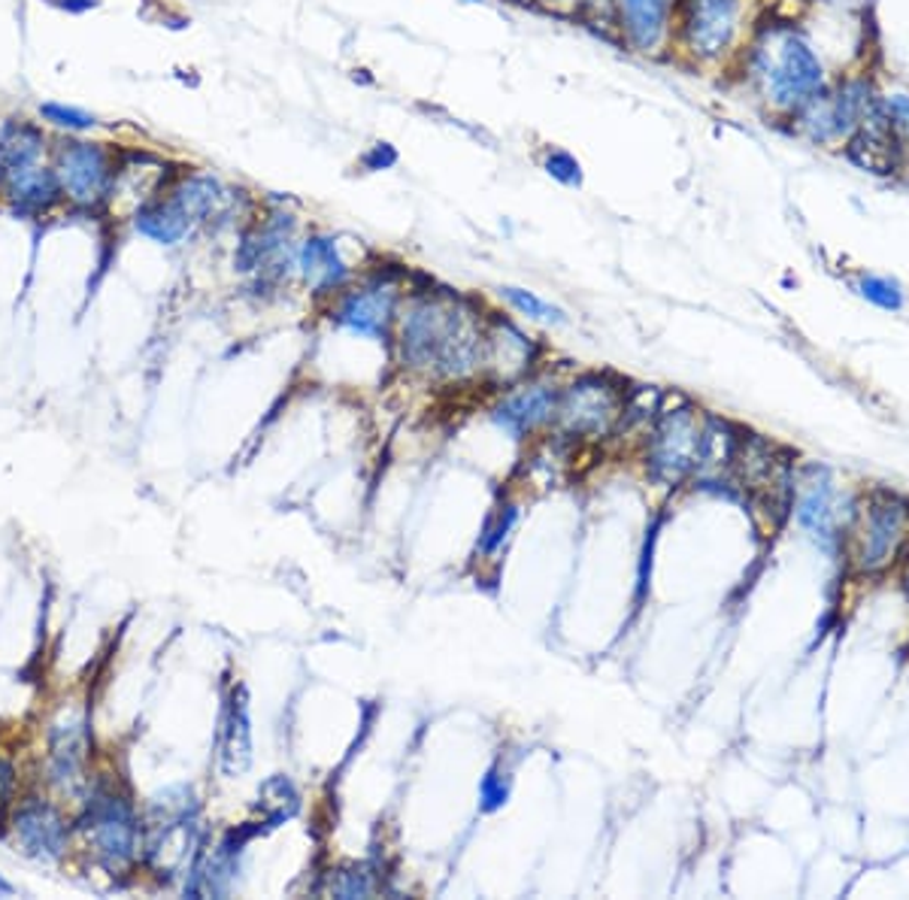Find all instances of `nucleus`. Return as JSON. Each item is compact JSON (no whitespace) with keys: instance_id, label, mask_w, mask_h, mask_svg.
Instances as JSON below:
<instances>
[{"instance_id":"obj_6","label":"nucleus","mask_w":909,"mask_h":900,"mask_svg":"<svg viewBox=\"0 0 909 900\" xmlns=\"http://www.w3.org/2000/svg\"><path fill=\"white\" fill-rule=\"evenodd\" d=\"M401 301V279L394 273H374L370 279H364L358 285H349L337 294L331 318L343 331L364 337V340L386 343L394 322H398Z\"/></svg>"},{"instance_id":"obj_19","label":"nucleus","mask_w":909,"mask_h":900,"mask_svg":"<svg viewBox=\"0 0 909 900\" xmlns=\"http://www.w3.org/2000/svg\"><path fill=\"white\" fill-rule=\"evenodd\" d=\"M252 764V728H249V706L246 694L234 691L222 713L219 728V768L225 776L237 780Z\"/></svg>"},{"instance_id":"obj_32","label":"nucleus","mask_w":909,"mask_h":900,"mask_svg":"<svg viewBox=\"0 0 909 900\" xmlns=\"http://www.w3.org/2000/svg\"><path fill=\"white\" fill-rule=\"evenodd\" d=\"M398 161H401V152H398L394 143H388V140H376V143H370V147L362 152L358 167H362L364 173H386V171H394V167H398Z\"/></svg>"},{"instance_id":"obj_22","label":"nucleus","mask_w":909,"mask_h":900,"mask_svg":"<svg viewBox=\"0 0 909 900\" xmlns=\"http://www.w3.org/2000/svg\"><path fill=\"white\" fill-rule=\"evenodd\" d=\"M43 152V133L25 121H7L0 128V188L13 176L37 167Z\"/></svg>"},{"instance_id":"obj_21","label":"nucleus","mask_w":909,"mask_h":900,"mask_svg":"<svg viewBox=\"0 0 909 900\" xmlns=\"http://www.w3.org/2000/svg\"><path fill=\"white\" fill-rule=\"evenodd\" d=\"M134 227L143 237L158 243V246H176V243H182V239L194 231L191 219L179 210V203H176L167 191L158 195V198H149L146 203L137 210Z\"/></svg>"},{"instance_id":"obj_25","label":"nucleus","mask_w":909,"mask_h":900,"mask_svg":"<svg viewBox=\"0 0 909 900\" xmlns=\"http://www.w3.org/2000/svg\"><path fill=\"white\" fill-rule=\"evenodd\" d=\"M497 294H500V301H507V304L512 306L519 316L531 318V322H546V325H564V322H567L562 306L548 304V301H543L540 294L528 292V289H519V285H500Z\"/></svg>"},{"instance_id":"obj_17","label":"nucleus","mask_w":909,"mask_h":900,"mask_svg":"<svg viewBox=\"0 0 909 900\" xmlns=\"http://www.w3.org/2000/svg\"><path fill=\"white\" fill-rule=\"evenodd\" d=\"M167 195L179 203V210L191 219V225H210L225 219L234 207V191L213 173H182Z\"/></svg>"},{"instance_id":"obj_10","label":"nucleus","mask_w":909,"mask_h":900,"mask_svg":"<svg viewBox=\"0 0 909 900\" xmlns=\"http://www.w3.org/2000/svg\"><path fill=\"white\" fill-rule=\"evenodd\" d=\"M704 437H707V431L697 422L695 410L682 407V410L664 412L652 434V446H649L652 477L661 482H680L688 477L695 467H700Z\"/></svg>"},{"instance_id":"obj_39","label":"nucleus","mask_w":909,"mask_h":900,"mask_svg":"<svg viewBox=\"0 0 909 900\" xmlns=\"http://www.w3.org/2000/svg\"><path fill=\"white\" fill-rule=\"evenodd\" d=\"M458 3H468V7H476V3H485V0H458Z\"/></svg>"},{"instance_id":"obj_20","label":"nucleus","mask_w":909,"mask_h":900,"mask_svg":"<svg viewBox=\"0 0 909 900\" xmlns=\"http://www.w3.org/2000/svg\"><path fill=\"white\" fill-rule=\"evenodd\" d=\"M534 361V343L512 322L495 318L485 331V367H495L504 379L522 376Z\"/></svg>"},{"instance_id":"obj_36","label":"nucleus","mask_w":909,"mask_h":900,"mask_svg":"<svg viewBox=\"0 0 909 900\" xmlns=\"http://www.w3.org/2000/svg\"><path fill=\"white\" fill-rule=\"evenodd\" d=\"M10 776H13V773H10V768H7V764H3V761H0V804H3V797H7V792H10Z\"/></svg>"},{"instance_id":"obj_30","label":"nucleus","mask_w":909,"mask_h":900,"mask_svg":"<svg viewBox=\"0 0 909 900\" xmlns=\"http://www.w3.org/2000/svg\"><path fill=\"white\" fill-rule=\"evenodd\" d=\"M880 106H883L885 119L892 121V128H895L897 140H900V147H904V155H907L909 164V94H880Z\"/></svg>"},{"instance_id":"obj_26","label":"nucleus","mask_w":909,"mask_h":900,"mask_svg":"<svg viewBox=\"0 0 909 900\" xmlns=\"http://www.w3.org/2000/svg\"><path fill=\"white\" fill-rule=\"evenodd\" d=\"M258 800H261L258 807L264 813L270 828L280 825V821L292 819L297 813V792L295 785L285 780V776H273V780L264 782L261 792H258Z\"/></svg>"},{"instance_id":"obj_7","label":"nucleus","mask_w":909,"mask_h":900,"mask_svg":"<svg viewBox=\"0 0 909 900\" xmlns=\"http://www.w3.org/2000/svg\"><path fill=\"white\" fill-rule=\"evenodd\" d=\"M82 831L97 861L107 864L109 870L128 867L137 858V849L143 846V828L137 821L134 807L113 792H97L88 800Z\"/></svg>"},{"instance_id":"obj_8","label":"nucleus","mask_w":909,"mask_h":900,"mask_svg":"<svg viewBox=\"0 0 909 900\" xmlns=\"http://www.w3.org/2000/svg\"><path fill=\"white\" fill-rule=\"evenodd\" d=\"M615 37L642 58H668L676 40L680 0H613Z\"/></svg>"},{"instance_id":"obj_35","label":"nucleus","mask_w":909,"mask_h":900,"mask_svg":"<svg viewBox=\"0 0 909 900\" xmlns=\"http://www.w3.org/2000/svg\"><path fill=\"white\" fill-rule=\"evenodd\" d=\"M528 3L536 7V10H543V13L567 15V19H576L579 7H582V0H528Z\"/></svg>"},{"instance_id":"obj_33","label":"nucleus","mask_w":909,"mask_h":900,"mask_svg":"<svg viewBox=\"0 0 909 900\" xmlns=\"http://www.w3.org/2000/svg\"><path fill=\"white\" fill-rule=\"evenodd\" d=\"M374 879L364 867H355V870H343L337 876V883H331V891L337 898H370L374 895Z\"/></svg>"},{"instance_id":"obj_2","label":"nucleus","mask_w":909,"mask_h":900,"mask_svg":"<svg viewBox=\"0 0 909 900\" xmlns=\"http://www.w3.org/2000/svg\"><path fill=\"white\" fill-rule=\"evenodd\" d=\"M736 67L752 97L782 121H789L810 97L830 85L828 67L816 43L789 22L755 27Z\"/></svg>"},{"instance_id":"obj_40","label":"nucleus","mask_w":909,"mask_h":900,"mask_svg":"<svg viewBox=\"0 0 909 900\" xmlns=\"http://www.w3.org/2000/svg\"><path fill=\"white\" fill-rule=\"evenodd\" d=\"M907 588H909V564H907Z\"/></svg>"},{"instance_id":"obj_9","label":"nucleus","mask_w":909,"mask_h":900,"mask_svg":"<svg viewBox=\"0 0 909 900\" xmlns=\"http://www.w3.org/2000/svg\"><path fill=\"white\" fill-rule=\"evenodd\" d=\"M909 537V510L895 498H876L867 503L855 534V568L861 573H880L892 568Z\"/></svg>"},{"instance_id":"obj_41","label":"nucleus","mask_w":909,"mask_h":900,"mask_svg":"<svg viewBox=\"0 0 909 900\" xmlns=\"http://www.w3.org/2000/svg\"><path fill=\"white\" fill-rule=\"evenodd\" d=\"M509 3H519V0H509Z\"/></svg>"},{"instance_id":"obj_5","label":"nucleus","mask_w":909,"mask_h":900,"mask_svg":"<svg viewBox=\"0 0 909 900\" xmlns=\"http://www.w3.org/2000/svg\"><path fill=\"white\" fill-rule=\"evenodd\" d=\"M297 219L288 210H270L240 237L234 267L258 285H280L297 273Z\"/></svg>"},{"instance_id":"obj_29","label":"nucleus","mask_w":909,"mask_h":900,"mask_svg":"<svg viewBox=\"0 0 909 900\" xmlns=\"http://www.w3.org/2000/svg\"><path fill=\"white\" fill-rule=\"evenodd\" d=\"M516 518H519L516 506H509L507 503V506H500L495 516L485 522L480 537V549L485 556H495L497 549L507 543V537L512 534V528H516Z\"/></svg>"},{"instance_id":"obj_12","label":"nucleus","mask_w":909,"mask_h":900,"mask_svg":"<svg viewBox=\"0 0 909 900\" xmlns=\"http://www.w3.org/2000/svg\"><path fill=\"white\" fill-rule=\"evenodd\" d=\"M55 176L61 191L80 207H97L113 188L109 155L97 143H70L58 159Z\"/></svg>"},{"instance_id":"obj_31","label":"nucleus","mask_w":909,"mask_h":900,"mask_svg":"<svg viewBox=\"0 0 909 900\" xmlns=\"http://www.w3.org/2000/svg\"><path fill=\"white\" fill-rule=\"evenodd\" d=\"M509 800V780L507 773L492 768L480 782V809L482 813H495Z\"/></svg>"},{"instance_id":"obj_38","label":"nucleus","mask_w":909,"mask_h":900,"mask_svg":"<svg viewBox=\"0 0 909 900\" xmlns=\"http://www.w3.org/2000/svg\"><path fill=\"white\" fill-rule=\"evenodd\" d=\"M15 888L10 886V883H7V879H3V876H0V898H10V895H13Z\"/></svg>"},{"instance_id":"obj_16","label":"nucleus","mask_w":909,"mask_h":900,"mask_svg":"<svg viewBox=\"0 0 909 900\" xmlns=\"http://www.w3.org/2000/svg\"><path fill=\"white\" fill-rule=\"evenodd\" d=\"M13 834L27 858L43 861V864L58 861L68 849V825L61 819V813L49 804H40V800L19 809Z\"/></svg>"},{"instance_id":"obj_28","label":"nucleus","mask_w":909,"mask_h":900,"mask_svg":"<svg viewBox=\"0 0 909 900\" xmlns=\"http://www.w3.org/2000/svg\"><path fill=\"white\" fill-rule=\"evenodd\" d=\"M858 292H861L864 301L880 306V309L897 313V309L904 306V289H900V282H895L892 277H873V273H867V277L858 279Z\"/></svg>"},{"instance_id":"obj_14","label":"nucleus","mask_w":909,"mask_h":900,"mask_svg":"<svg viewBox=\"0 0 909 900\" xmlns=\"http://www.w3.org/2000/svg\"><path fill=\"white\" fill-rule=\"evenodd\" d=\"M842 149H846V159L852 164H858L861 171L876 173V176H892V173L907 167L904 147H900L895 128H892V121L885 119L880 104L873 106V113L858 125V131L842 143Z\"/></svg>"},{"instance_id":"obj_11","label":"nucleus","mask_w":909,"mask_h":900,"mask_svg":"<svg viewBox=\"0 0 909 900\" xmlns=\"http://www.w3.org/2000/svg\"><path fill=\"white\" fill-rule=\"evenodd\" d=\"M625 410V400L618 395L610 379L603 376H586L574 383L555 407L558 422L564 424V431L579 434V437H603L613 431V424L618 422V416Z\"/></svg>"},{"instance_id":"obj_37","label":"nucleus","mask_w":909,"mask_h":900,"mask_svg":"<svg viewBox=\"0 0 909 900\" xmlns=\"http://www.w3.org/2000/svg\"><path fill=\"white\" fill-rule=\"evenodd\" d=\"M97 0H64V7L73 10V13H82V10H92Z\"/></svg>"},{"instance_id":"obj_34","label":"nucleus","mask_w":909,"mask_h":900,"mask_svg":"<svg viewBox=\"0 0 909 900\" xmlns=\"http://www.w3.org/2000/svg\"><path fill=\"white\" fill-rule=\"evenodd\" d=\"M43 116L61 128H70V131H85V128H94V116L85 113V109H76V106H61V104H46L40 109Z\"/></svg>"},{"instance_id":"obj_23","label":"nucleus","mask_w":909,"mask_h":900,"mask_svg":"<svg viewBox=\"0 0 909 900\" xmlns=\"http://www.w3.org/2000/svg\"><path fill=\"white\" fill-rule=\"evenodd\" d=\"M813 479L801 482V498H798V518L813 537H834V486L825 470H813Z\"/></svg>"},{"instance_id":"obj_24","label":"nucleus","mask_w":909,"mask_h":900,"mask_svg":"<svg viewBox=\"0 0 909 900\" xmlns=\"http://www.w3.org/2000/svg\"><path fill=\"white\" fill-rule=\"evenodd\" d=\"M58 176L52 171H40V167H31V171L19 173L13 176L3 191L7 198L15 200V210L31 212V210H46L55 198H58Z\"/></svg>"},{"instance_id":"obj_3","label":"nucleus","mask_w":909,"mask_h":900,"mask_svg":"<svg viewBox=\"0 0 909 900\" xmlns=\"http://www.w3.org/2000/svg\"><path fill=\"white\" fill-rule=\"evenodd\" d=\"M755 27V0H680L673 52L700 70H722L740 61Z\"/></svg>"},{"instance_id":"obj_18","label":"nucleus","mask_w":909,"mask_h":900,"mask_svg":"<svg viewBox=\"0 0 909 900\" xmlns=\"http://www.w3.org/2000/svg\"><path fill=\"white\" fill-rule=\"evenodd\" d=\"M555 407H558V395L548 385H531V388H522V391L509 395L507 400H500L492 419L509 437H524L543 422L555 419Z\"/></svg>"},{"instance_id":"obj_1","label":"nucleus","mask_w":909,"mask_h":900,"mask_svg":"<svg viewBox=\"0 0 909 900\" xmlns=\"http://www.w3.org/2000/svg\"><path fill=\"white\" fill-rule=\"evenodd\" d=\"M401 358L406 367L461 379L485 367V331L480 309L449 289H425L398 309Z\"/></svg>"},{"instance_id":"obj_27","label":"nucleus","mask_w":909,"mask_h":900,"mask_svg":"<svg viewBox=\"0 0 909 900\" xmlns=\"http://www.w3.org/2000/svg\"><path fill=\"white\" fill-rule=\"evenodd\" d=\"M540 171L546 173L552 183H558V186L564 188H582V183H586L582 164H579V159H576L570 149H543V152H540Z\"/></svg>"},{"instance_id":"obj_4","label":"nucleus","mask_w":909,"mask_h":900,"mask_svg":"<svg viewBox=\"0 0 909 900\" xmlns=\"http://www.w3.org/2000/svg\"><path fill=\"white\" fill-rule=\"evenodd\" d=\"M198 800L188 785H170L152 797L143 849L152 870L161 876H176L198 852Z\"/></svg>"},{"instance_id":"obj_15","label":"nucleus","mask_w":909,"mask_h":900,"mask_svg":"<svg viewBox=\"0 0 909 900\" xmlns=\"http://www.w3.org/2000/svg\"><path fill=\"white\" fill-rule=\"evenodd\" d=\"M246 840H249V834H237L234 831L222 843H215L213 849L194 855L191 867H188V898H227L234 891V886H237Z\"/></svg>"},{"instance_id":"obj_13","label":"nucleus","mask_w":909,"mask_h":900,"mask_svg":"<svg viewBox=\"0 0 909 900\" xmlns=\"http://www.w3.org/2000/svg\"><path fill=\"white\" fill-rule=\"evenodd\" d=\"M297 277L316 297H334L352 285V265L334 234L312 231L297 246Z\"/></svg>"}]
</instances>
